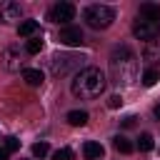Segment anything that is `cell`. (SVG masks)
<instances>
[{"label":"cell","mask_w":160,"mask_h":160,"mask_svg":"<svg viewBox=\"0 0 160 160\" xmlns=\"http://www.w3.org/2000/svg\"><path fill=\"white\" fill-rule=\"evenodd\" d=\"M110 70H112V78H115L118 85H132L135 82V75H138L135 52L128 45L115 48L112 55H110Z\"/></svg>","instance_id":"obj_1"},{"label":"cell","mask_w":160,"mask_h":160,"mask_svg":"<svg viewBox=\"0 0 160 160\" xmlns=\"http://www.w3.org/2000/svg\"><path fill=\"white\" fill-rule=\"evenodd\" d=\"M105 75L98 70V68H82L75 78H72V82H70V90H72V95L75 98H82V100H92V98H98L102 90H105Z\"/></svg>","instance_id":"obj_2"},{"label":"cell","mask_w":160,"mask_h":160,"mask_svg":"<svg viewBox=\"0 0 160 160\" xmlns=\"http://www.w3.org/2000/svg\"><path fill=\"white\" fill-rule=\"evenodd\" d=\"M132 35L145 42H152L160 38V5H152V2L140 5L138 20L132 25Z\"/></svg>","instance_id":"obj_3"},{"label":"cell","mask_w":160,"mask_h":160,"mask_svg":"<svg viewBox=\"0 0 160 160\" xmlns=\"http://www.w3.org/2000/svg\"><path fill=\"white\" fill-rule=\"evenodd\" d=\"M82 18H85L88 28H92V30H105V28L112 25V20H115V10H112L110 5L95 2V5H88V8H85Z\"/></svg>","instance_id":"obj_4"},{"label":"cell","mask_w":160,"mask_h":160,"mask_svg":"<svg viewBox=\"0 0 160 160\" xmlns=\"http://www.w3.org/2000/svg\"><path fill=\"white\" fill-rule=\"evenodd\" d=\"M80 62H82V58H78V55H72V52L52 55V60H50V72H52L55 78H62V75H70L75 68H80Z\"/></svg>","instance_id":"obj_5"},{"label":"cell","mask_w":160,"mask_h":160,"mask_svg":"<svg viewBox=\"0 0 160 160\" xmlns=\"http://www.w3.org/2000/svg\"><path fill=\"white\" fill-rule=\"evenodd\" d=\"M75 18V5H70V2H58V5H52L50 10H48V20L50 22H70Z\"/></svg>","instance_id":"obj_6"},{"label":"cell","mask_w":160,"mask_h":160,"mask_svg":"<svg viewBox=\"0 0 160 160\" xmlns=\"http://www.w3.org/2000/svg\"><path fill=\"white\" fill-rule=\"evenodd\" d=\"M0 60H2V68H5L8 72H18L20 65H22V60H20V50H18V48H5L2 55H0Z\"/></svg>","instance_id":"obj_7"},{"label":"cell","mask_w":160,"mask_h":160,"mask_svg":"<svg viewBox=\"0 0 160 160\" xmlns=\"http://www.w3.org/2000/svg\"><path fill=\"white\" fill-rule=\"evenodd\" d=\"M82 30L80 28H72V25H68V28H62L60 30V42L62 45H68V48H78V45H82Z\"/></svg>","instance_id":"obj_8"},{"label":"cell","mask_w":160,"mask_h":160,"mask_svg":"<svg viewBox=\"0 0 160 160\" xmlns=\"http://www.w3.org/2000/svg\"><path fill=\"white\" fill-rule=\"evenodd\" d=\"M142 62H148L150 70H155L160 65V40L145 42V48H142Z\"/></svg>","instance_id":"obj_9"},{"label":"cell","mask_w":160,"mask_h":160,"mask_svg":"<svg viewBox=\"0 0 160 160\" xmlns=\"http://www.w3.org/2000/svg\"><path fill=\"white\" fill-rule=\"evenodd\" d=\"M12 20H20V5L12 0L0 2V22H12Z\"/></svg>","instance_id":"obj_10"},{"label":"cell","mask_w":160,"mask_h":160,"mask_svg":"<svg viewBox=\"0 0 160 160\" xmlns=\"http://www.w3.org/2000/svg\"><path fill=\"white\" fill-rule=\"evenodd\" d=\"M102 152H105V150H102V145H100V142H95V140H88V142L82 145V155H85L88 160H100V158H102Z\"/></svg>","instance_id":"obj_11"},{"label":"cell","mask_w":160,"mask_h":160,"mask_svg":"<svg viewBox=\"0 0 160 160\" xmlns=\"http://www.w3.org/2000/svg\"><path fill=\"white\" fill-rule=\"evenodd\" d=\"M65 120H68L72 128H82V125H88V112H85V110H70V112L65 115Z\"/></svg>","instance_id":"obj_12"},{"label":"cell","mask_w":160,"mask_h":160,"mask_svg":"<svg viewBox=\"0 0 160 160\" xmlns=\"http://www.w3.org/2000/svg\"><path fill=\"white\" fill-rule=\"evenodd\" d=\"M38 20H22L20 25H18V35H22V38H32L35 32H38Z\"/></svg>","instance_id":"obj_13"},{"label":"cell","mask_w":160,"mask_h":160,"mask_svg":"<svg viewBox=\"0 0 160 160\" xmlns=\"http://www.w3.org/2000/svg\"><path fill=\"white\" fill-rule=\"evenodd\" d=\"M22 78H25V82L28 85H40L45 78H42V72L40 70H32V68H28V70H22Z\"/></svg>","instance_id":"obj_14"},{"label":"cell","mask_w":160,"mask_h":160,"mask_svg":"<svg viewBox=\"0 0 160 160\" xmlns=\"http://www.w3.org/2000/svg\"><path fill=\"white\" fill-rule=\"evenodd\" d=\"M25 50H28L30 55H38V52L42 50V35H32V38L25 42Z\"/></svg>","instance_id":"obj_15"},{"label":"cell","mask_w":160,"mask_h":160,"mask_svg":"<svg viewBox=\"0 0 160 160\" xmlns=\"http://www.w3.org/2000/svg\"><path fill=\"white\" fill-rule=\"evenodd\" d=\"M112 145H115L118 152H132V142L128 138H122V135H115L112 138Z\"/></svg>","instance_id":"obj_16"},{"label":"cell","mask_w":160,"mask_h":160,"mask_svg":"<svg viewBox=\"0 0 160 160\" xmlns=\"http://www.w3.org/2000/svg\"><path fill=\"white\" fill-rule=\"evenodd\" d=\"M158 80H160V72H158V70H150V68H148V70L142 72V85H145V88H152Z\"/></svg>","instance_id":"obj_17"},{"label":"cell","mask_w":160,"mask_h":160,"mask_svg":"<svg viewBox=\"0 0 160 160\" xmlns=\"http://www.w3.org/2000/svg\"><path fill=\"white\" fill-rule=\"evenodd\" d=\"M152 145H155V140H152V135H150V132H142V135L138 138V148H140L142 152L152 150Z\"/></svg>","instance_id":"obj_18"},{"label":"cell","mask_w":160,"mask_h":160,"mask_svg":"<svg viewBox=\"0 0 160 160\" xmlns=\"http://www.w3.org/2000/svg\"><path fill=\"white\" fill-rule=\"evenodd\" d=\"M52 160H72V150L70 148H60L52 152Z\"/></svg>","instance_id":"obj_19"},{"label":"cell","mask_w":160,"mask_h":160,"mask_svg":"<svg viewBox=\"0 0 160 160\" xmlns=\"http://www.w3.org/2000/svg\"><path fill=\"white\" fill-rule=\"evenodd\" d=\"M48 150H50L48 142H35V145H32V155H35V158H45Z\"/></svg>","instance_id":"obj_20"},{"label":"cell","mask_w":160,"mask_h":160,"mask_svg":"<svg viewBox=\"0 0 160 160\" xmlns=\"http://www.w3.org/2000/svg\"><path fill=\"white\" fill-rule=\"evenodd\" d=\"M2 148H5L8 152H15V150L20 148V140H18V138H5V145H2Z\"/></svg>","instance_id":"obj_21"},{"label":"cell","mask_w":160,"mask_h":160,"mask_svg":"<svg viewBox=\"0 0 160 160\" xmlns=\"http://www.w3.org/2000/svg\"><path fill=\"white\" fill-rule=\"evenodd\" d=\"M108 105H110V108H120V105H122V98H120V95H112V98L108 100Z\"/></svg>","instance_id":"obj_22"},{"label":"cell","mask_w":160,"mask_h":160,"mask_svg":"<svg viewBox=\"0 0 160 160\" xmlns=\"http://www.w3.org/2000/svg\"><path fill=\"white\" fill-rule=\"evenodd\" d=\"M8 155H10V152H8L5 148H0V160H8Z\"/></svg>","instance_id":"obj_23"},{"label":"cell","mask_w":160,"mask_h":160,"mask_svg":"<svg viewBox=\"0 0 160 160\" xmlns=\"http://www.w3.org/2000/svg\"><path fill=\"white\" fill-rule=\"evenodd\" d=\"M152 112H155V118L160 120V105H155V110H152Z\"/></svg>","instance_id":"obj_24"}]
</instances>
